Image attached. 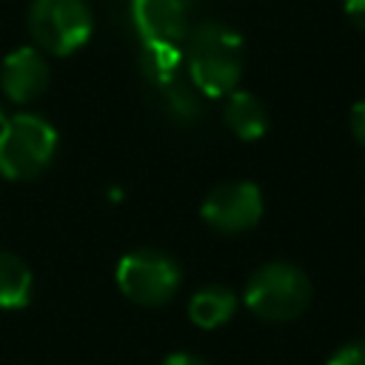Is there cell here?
<instances>
[{"label": "cell", "mask_w": 365, "mask_h": 365, "mask_svg": "<svg viewBox=\"0 0 365 365\" xmlns=\"http://www.w3.org/2000/svg\"><path fill=\"white\" fill-rule=\"evenodd\" d=\"M188 71L211 97L231 91L242 74V37L222 23H200L188 37Z\"/></svg>", "instance_id": "6da1fadb"}, {"label": "cell", "mask_w": 365, "mask_h": 365, "mask_svg": "<svg viewBox=\"0 0 365 365\" xmlns=\"http://www.w3.org/2000/svg\"><path fill=\"white\" fill-rule=\"evenodd\" d=\"M242 299L254 317L265 322H288L308 308L311 279L291 262H268L251 274Z\"/></svg>", "instance_id": "7a4b0ae2"}, {"label": "cell", "mask_w": 365, "mask_h": 365, "mask_svg": "<svg viewBox=\"0 0 365 365\" xmlns=\"http://www.w3.org/2000/svg\"><path fill=\"white\" fill-rule=\"evenodd\" d=\"M57 148V131L37 114H14L0 128V171L9 180H26L46 168Z\"/></svg>", "instance_id": "3957f363"}, {"label": "cell", "mask_w": 365, "mask_h": 365, "mask_svg": "<svg viewBox=\"0 0 365 365\" xmlns=\"http://www.w3.org/2000/svg\"><path fill=\"white\" fill-rule=\"evenodd\" d=\"M180 265L154 248H137L117 262V288L137 305L154 308L174 297L180 288Z\"/></svg>", "instance_id": "277c9868"}, {"label": "cell", "mask_w": 365, "mask_h": 365, "mask_svg": "<svg viewBox=\"0 0 365 365\" xmlns=\"http://www.w3.org/2000/svg\"><path fill=\"white\" fill-rule=\"evenodd\" d=\"M29 29L43 48L68 54L88 40L91 11L83 0H34L29 9Z\"/></svg>", "instance_id": "5b68a950"}, {"label": "cell", "mask_w": 365, "mask_h": 365, "mask_svg": "<svg viewBox=\"0 0 365 365\" xmlns=\"http://www.w3.org/2000/svg\"><path fill=\"white\" fill-rule=\"evenodd\" d=\"M200 214L211 228L222 234L248 231L262 217V194L248 180H231L205 194Z\"/></svg>", "instance_id": "8992f818"}, {"label": "cell", "mask_w": 365, "mask_h": 365, "mask_svg": "<svg viewBox=\"0 0 365 365\" xmlns=\"http://www.w3.org/2000/svg\"><path fill=\"white\" fill-rule=\"evenodd\" d=\"M131 17L143 37V46L180 48L188 34L185 0H131Z\"/></svg>", "instance_id": "52a82bcc"}, {"label": "cell", "mask_w": 365, "mask_h": 365, "mask_svg": "<svg viewBox=\"0 0 365 365\" xmlns=\"http://www.w3.org/2000/svg\"><path fill=\"white\" fill-rule=\"evenodd\" d=\"M0 86L17 103L34 100L48 86V63L37 48L20 46L0 63Z\"/></svg>", "instance_id": "ba28073f"}, {"label": "cell", "mask_w": 365, "mask_h": 365, "mask_svg": "<svg viewBox=\"0 0 365 365\" xmlns=\"http://www.w3.org/2000/svg\"><path fill=\"white\" fill-rule=\"evenodd\" d=\"M237 311V294L225 285H202L191 302H188V317L197 328H220L225 325Z\"/></svg>", "instance_id": "9c48e42d"}, {"label": "cell", "mask_w": 365, "mask_h": 365, "mask_svg": "<svg viewBox=\"0 0 365 365\" xmlns=\"http://www.w3.org/2000/svg\"><path fill=\"white\" fill-rule=\"evenodd\" d=\"M225 123L242 140H257L268 128V111L251 91H231L225 103Z\"/></svg>", "instance_id": "30bf717a"}, {"label": "cell", "mask_w": 365, "mask_h": 365, "mask_svg": "<svg viewBox=\"0 0 365 365\" xmlns=\"http://www.w3.org/2000/svg\"><path fill=\"white\" fill-rule=\"evenodd\" d=\"M29 299H31L29 265L11 251H0V308L17 311V308H26Z\"/></svg>", "instance_id": "8fae6325"}, {"label": "cell", "mask_w": 365, "mask_h": 365, "mask_svg": "<svg viewBox=\"0 0 365 365\" xmlns=\"http://www.w3.org/2000/svg\"><path fill=\"white\" fill-rule=\"evenodd\" d=\"M325 365H365V339H356V342L336 348Z\"/></svg>", "instance_id": "7c38bea8"}, {"label": "cell", "mask_w": 365, "mask_h": 365, "mask_svg": "<svg viewBox=\"0 0 365 365\" xmlns=\"http://www.w3.org/2000/svg\"><path fill=\"white\" fill-rule=\"evenodd\" d=\"M351 128H354L356 140L365 145V100L354 103V108H351Z\"/></svg>", "instance_id": "4fadbf2b"}, {"label": "cell", "mask_w": 365, "mask_h": 365, "mask_svg": "<svg viewBox=\"0 0 365 365\" xmlns=\"http://www.w3.org/2000/svg\"><path fill=\"white\" fill-rule=\"evenodd\" d=\"M163 365H208V362L194 356V354H188V351H174V354H168L163 359Z\"/></svg>", "instance_id": "5bb4252c"}, {"label": "cell", "mask_w": 365, "mask_h": 365, "mask_svg": "<svg viewBox=\"0 0 365 365\" xmlns=\"http://www.w3.org/2000/svg\"><path fill=\"white\" fill-rule=\"evenodd\" d=\"M345 11L359 29H365V0H345Z\"/></svg>", "instance_id": "9a60e30c"}]
</instances>
